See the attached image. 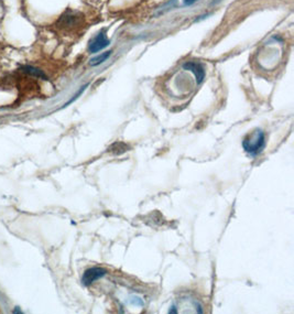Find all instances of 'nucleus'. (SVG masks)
Masks as SVG:
<instances>
[{"instance_id":"f257e3e1","label":"nucleus","mask_w":294,"mask_h":314,"mask_svg":"<svg viewBox=\"0 0 294 314\" xmlns=\"http://www.w3.org/2000/svg\"><path fill=\"white\" fill-rule=\"evenodd\" d=\"M266 147V136L261 129H256L251 136L246 137L243 140V148L251 156L259 154Z\"/></svg>"},{"instance_id":"f03ea898","label":"nucleus","mask_w":294,"mask_h":314,"mask_svg":"<svg viewBox=\"0 0 294 314\" xmlns=\"http://www.w3.org/2000/svg\"><path fill=\"white\" fill-rule=\"evenodd\" d=\"M106 275H107V270L105 268H101V267H93V268L85 270V272L83 273V277H82V283H83L84 286L88 287L91 286L93 282H95L98 279L103 278Z\"/></svg>"},{"instance_id":"7ed1b4c3","label":"nucleus","mask_w":294,"mask_h":314,"mask_svg":"<svg viewBox=\"0 0 294 314\" xmlns=\"http://www.w3.org/2000/svg\"><path fill=\"white\" fill-rule=\"evenodd\" d=\"M109 43H110V41L107 39V36H106V30H102L90 42L88 50H90L92 53H97V52L105 49Z\"/></svg>"},{"instance_id":"20e7f679","label":"nucleus","mask_w":294,"mask_h":314,"mask_svg":"<svg viewBox=\"0 0 294 314\" xmlns=\"http://www.w3.org/2000/svg\"><path fill=\"white\" fill-rule=\"evenodd\" d=\"M183 68L186 69V71H191L194 75H195L197 85L201 84L204 81V78H205V69H204V67L199 63L186 62L185 64H183Z\"/></svg>"},{"instance_id":"39448f33","label":"nucleus","mask_w":294,"mask_h":314,"mask_svg":"<svg viewBox=\"0 0 294 314\" xmlns=\"http://www.w3.org/2000/svg\"><path fill=\"white\" fill-rule=\"evenodd\" d=\"M76 15L78 14L73 13V11H67V13H65L61 17L60 21H58V25L63 28L74 27L75 25H78L79 19H80V17H78Z\"/></svg>"},{"instance_id":"423d86ee","label":"nucleus","mask_w":294,"mask_h":314,"mask_svg":"<svg viewBox=\"0 0 294 314\" xmlns=\"http://www.w3.org/2000/svg\"><path fill=\"white\" fill-rule=\"evenodd\" d=\"M110 54H111V51H107V52H105V53H102L101 55H97L96 57H94V59L91 60V65L97 66L99 65V64L104 63L110 56Z\"/></svg>"},{"instance_id":"0eeeda50","label":"nucleus","mask_w":294,"mask_h":314,"mask_svg":"<svg viewBox=\"0 0 294 314\" xmlns=\"http://www.w3.org/2000/svg\"><path fill=\"white\" fill-rule=\"evenodd\" d=\"M22 69H23V71H25L26 73L32 75V76L40 77V78H44V80L46 78L44 73H43L42 71H40V69L35 68V67H32V66H25V67H22Z\"/></svg>"},{"instance_id":"6e6552de","label":"nucleus","mask_w":294,"mask_h":314,"mask_svg":"<svg viewBox=\"0 0 294 314\" xmlns=\"http://www.w3.org/2000/svg\"><path fill=\"white\" fill-rule=\"evenodd\" d=\"M197 2V0H184V4L186 5V6H191V5H193V4H195Z\"/></svg>"}]
</instances>
